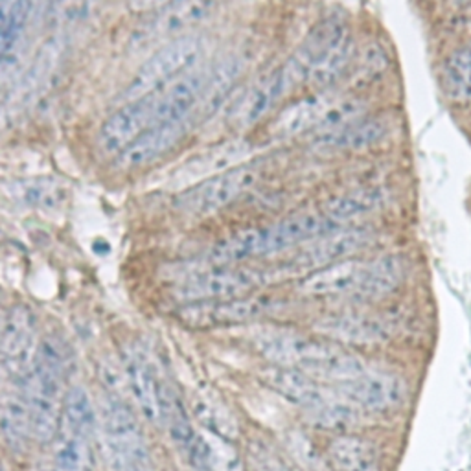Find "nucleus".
I'll use <instances>...</instances> for the list:
<instances>
[{
	"label": "nucleus",
	"instance_id": "obj_30",
	"mask_svg": "<svg viewBox=\"0 0 471 471\" xmlns=\"http://www.w3.org/2000/svg\"><path fill=\"white\" fill-rule=\"evenodd\" d=\"M442 85L455 102H471V46L453 50L444 61Z\"/></svg>",
	"mask_w": 471,
	"mask_h": 471
},
{
	"label": "nucleus",
	"instance_id": "obj_29",
	"mask_svg": "<svg viewBox=\"0 0 471 471\" xmlns=\"http://www.w3.org/2000/svg\"><path fill=\"white\" fill-rule=\"evenodd\" d=\"M328 460L336 471H357L377 462L376 447L357 435H341L328 446Z\"/></svg>",
	"mask_w": 471,
	"mask_h": 471
},
{
	"label": "nucleus",
	"instance_id": "obj_28",
	"mask_svg": "<svg viewBox=\"0 0 471 471\" xmlns=\"http://www.w3.org/2000/svg\"><path fill=\"white\" fill-rule=\"evenodd\" d=\"M385 205V192L379 188H359L332 199L325 206V214L336 223L341 225L350 219L363 217L379 210Z\"/></svg>",
	"mask_w": 471,
	"mask_h": 471
},
{
	"label": "nucleus",
	"instance_id": "obj_11",
	"mask_svg": "<svg viewBox=\"0 0 471 471\" xmlns=\"http://www.w3.org/2000/svg\"><path fill=\"white\" fill-rule=\"evenodd\" d=\"M156 93L122 104L100 127L98 145L105 155H120L155 124Z\"/></svg>",
	"mask_w": 471,
	"mask_h": 471
},
{
	"label": "nucleus",
	"instance_id": "obj_33",
	"mask_svg": "<svg viewBox=\"0 0 471 471\" xmlns=\"http://www.w3.org/2000/svg\"><path fill=\"white\" fill-rule=\"evenodd\" d=\"M89 456V440L59 431L57 438L54 440L55 471H85Z\"/></svg>",
	"mask_w": 471,
	"mask_h": 471
},
{
	"label": "nucleus",
	"instance_id": "obj_3",
	"mask_svg": "<svg viewBox=\"0 0 471 471\" xmlns=\"http://www.w3.org/2000/svg\"><path fill=\"white\" fill-rule=\"evenodd\" d=\"M206 39L197 34H185L156 50L133 75V80L120 96L122 104L144 98L172 85L190 68L199 63Z\"/></svg>",
	"mask_w": 471,
	"mask_h": 471
},
{
	"label": "nucleus",
	"instance_id": "obj_15",
	"mask_svg": "<svg viewBox=\"0 0 471 471\" xmlns=\"http://www.w3.org/2000/svg\"><path fill=\"white\" fill-rule=\"evenodd\" d=\"M186 124H155L145 129L135 142H131L120 155L115 156V168L122 172L142 170L161 159L185 135Z\"/></svg>",
	"mask_w": 471,
	"mask_h": 471
},
{
	"label": "nucleus",
	"instance_id": "obj_18",
	"mask_svg": "<svg viewBox=\"0 0 471 471\" xmlns=\"http://www.w3.org/2000/svg\"><path fill=\"white\" fill-rule=\"evenodd\" d=\"M35 5L32 3H3L0 5V52H3V77L8 82V77L17 70L30 21L34 17Z\"/></svg>",
	"mask_w": 471,
	"mask_h": 471
},
{
	"label": "nucleus",
	"instance_id": "obj_31",
	"mask_svg": "<svg viewBox=\"0 0 471 471\" xmlns=\"http://www.w3.org/2000/svg\"><path fill=\"white\" fill-rule=\"evenodd\" d=\"M354 55H356V43L348 35L334 50H330L328 55L316 68H313V72L307 77V84L313 89H317V93L328 91V87H332L346 72Z\"/></svg>",
	"mask_w": 471,
	"mask_h": 471
},
{
	"label": "nucleus",
	"instance_id": "obj_38",
	"mask_svg": "<svg viewBox=\"0 0 471 471\" xmlns=\"http://www.w3.org/2000/svg\"><path fill=\"white\" fill-rule=\"evenodd\" d=\"M3 471H10V469H8V466H6V464H5V469H3Z\"/></svg>",
	"mask_w": 471,
	"mask_h": 471
},
{
	"label": "nucleus",
	"instance_id": "obj_22",
	"mask_svg": "<svg viewBox=\"0 0 471 471\" xmlns=\"http://www.w3.org/2000/svg\"><path fill=\"white\" fill-rule=\"evenodd\" d=\"M0 429H3L6 446L15 453L23 451L28 440L34 438L28 400L21 388L5 392L3 407H0Z\"/></svg>",
	"mask_w": 471,
	"mask_h": 471
},
{
	"label": "nucleus",
	"instance_id": "obj_25",
	"mask_svg": "<svg viewBox=\"0 0 471 471\" xmlns=\"http://www.w3.org/2000/svg\"><path fill=\"white\" fill-rule=\"evenodd\" d=\"M212 5L205 3H179L163 6L161 12L155 14V17L147 23L145 35L147 39L175 35L190 26H195L208 15Z\"/></svg>",
	"mask_w": 471,
	"mask_h": 471
},
{
	"label": "nucleus",
	"instance_id": "obj_17",
	"mask_svg": "<svg viewBox=\"0 0 471 471\" xmlns=\"http://www.w3.org/2000/svg\"><path fill=\"white\" fill-rule=\"evenodd\" d=\"M262 377L266 385L278 392L284 400L300 407L304 413L321 406L325 400L332 396V392L326 386H323L321 381L313 379L298 368L273 365L262 374Z\"/></svg>",
	"mask_w": 471,
	"mask_h": 471
},
{
	"label": "nucleus",
	"instance_id": "obj_13",
	"mask_svg": "<svg viewBox=\"0 0 471 471\" xmlns=\"http://www.w3.org/2000/svg\"><path fill=\"white\" fill-rule=\"evenodd\" d=\"M208 80V70L194 68L181 75L172 85L163 91H156L155 124H186L190 116L197 113L205 87ZM153 124V125H155Z\"/></svg>",
	"mask_w": 471,
	"mask_h": 471
},
{
	"label": "nucleus",
	"instance_id": "obj_23",
	"mask_svg": "<svg viewBox=\"0 0 471 471\" xmlns=\"http://www.w3.org/2000/svg\"><path fill=\"white\" fill-rule=\"evenodd\" d=\"M242 70H244V61L236 55L226 57L223 63L210 68L206 87H205V93H203L195 116H199L203 120L212 116L221 107V104L226 100V96L230 95L234 84L238 82Z\"/></svg>",
	"mask_w": 471,
	"mask_h": 471
},
{
	"label": "nucleus",
	"instance_id": "obj_6",
	"mask_svg": "<svg viewBox=\"0 0 471 471\" xmlns=\"http://www.w3.org/2000/svg\"><path fill=\"white\" fill-rule=\"evenodd\" d=\"M124 377L142 416L153 426H163L175 396L163 383L151 359L138 346H127L122 356Z\"/></svg>",
	"mask_w": 471,
	"mask_h": 471
},
{
	"label": "nucleus",
	"instance_id": "obj_27",
	"mask_svg": "<svg viewBox=\"0 0 471 471\" xmlns=\"http://www.w3.org/2000/svg\"><path fill=\"white\" fill-rule=\"evenodd\" d=\"M306 418L311 426H316L319 429L339 431L343 435H348V431L361 422V409L356 407L352 402L345 400L341 395H332L321 406L306 411Z\"/></svg>",
	"mask_w": 471,
	"mask_h": 471
},
{
	"label": "nucleus",
	"instance_id": "obj_26",
	"mask_svg": "<svg viewBox=\"0 0 471 471\" xmlns=\"http://www.w3.org/2000/svg\"><path fill=\"white\" fill-rule=\"evenodd\" d=\"M406 278V262L396 255H385L370 260L368 278L361 300H377L390 295Z\"/></svg>",
	"mask_w": 471,
	"mask_h": 471
},
{
	"label": "nucleus",
	"instance_id": "obj_20",
	"mask_svg": "<svg viewBox=\"0 0 471 471\" xmlns=\"http://www.w3.org/2000/svg\"><path fill=\"white\" fill-rule=\"evenodd\" d=\"M336 100L337 96L330 91L304 96L280 111V115L273 120L269 133L278 138H287L304 131H313Z\"/></svg>",
	"mask_w": 471,
	"mask_h": 471
},
{
	"label": "nucleus",
	"instance_id": "obj_32",
	"mask_svg": "<svg viewBox=\"0 0 471 471\" xmlns=\"http://www.w3.org/2000/svg\"><path fill=\"white\" fill-rule=\"evenodd\" d=\"M365 111H366V104L361 98H354V96L337 98L328 107V111L325 113V116L317 124V127L313 129V133H316V138H319V136H326V135L343 131V129L354 125L356 122L363 120Z\"/></svg>",
	"mask_w": 471,
	"mask_h": 471
},
{
	"label": "nucleus",
	"instance_id": "obj_37",
	"mask_svg": "<svg viewBox=\"0 0 471 471\" xmlns=\"http://www.w3.org/2000/svg\"><path fill=\"white\" fill-rule=\"evenodd\" d=\"M357 471H381V467H379V464L376 462V464H370V466L361 467V469H357Z\"/></svg>",
	"mask_w": 471,
	"mask_h": 471
},
{
	"label": "nucleus",
	"instance_id": "obj_12",
	"mask_svg": "<svg viewBox=\"0 0 471 471\" xmlns=\"http://www.w3.org/2000/svg\"><path fill=\"white\" fill-rule=\"evenodd\" d=\"M376 240V232L368 226H352V228H337L321 240L313 242L302 255L296 258V267H326L337 262H345L354 258L365 247L372 246Z\"/></svg>",
	"mask_w": 471,
	"mask_h": 471
},
{
	"label": "nucleus",
	"instance_id": "obj_19",
	"mask_svg": "<svg viewBox=\"0 0 471 471\" xmlns=\"http://www.w3.org/2000/svg\"><path fill=\"white\" fill-rule=\"evenodd\" d=\"M316 330L339 343L356 346H372L390 337L388 325L368 316H332L316 323Z\"/></svg>",
	"mask_w": 471,
	"mask_h": 471
},
{
	"label": "nucleus",
	"instance_id": "obj_34",
	"mask_svg": "<svg viewBox=\"0 0 471 471\" xmlns=\"http://www.w3.org/2000/svg\"><path fill=\"white\" fill-rule=\"evenodd\" d=\"M208 449V471H244L242 458L223 436L203 433Z\"/></svg>",
	"mask_w": 471,
	"mask_h": 471
},
{
	"label": "nucleus",
	"instance_id": "obj_35",
	"mask_svg": "<svg viewBox=\"0 0 471 471\" xmlns=\"http://www.w3.org/2000/svg\"><path fill=\"white\" fill-rule=\"evenodd\" d=\"M59 194L61 190L48 181H26L15 185V195L25 205L32 206H54V203L59 201Z\"/></svg>",
	"mask_w": 471,
	"mask_h": 471
},
{
	"label": "nucleus",
	"instance_id": "obj_4",
	"mask_svg": "<svg viewBox=\"0 0 471 471\" xmlns=\"http://www.w3.org/2000/svg\"><path fill=\"white\" fill-rule=\"evenodd\" d=\"M278 275V271L258 267H206L183 278L175 286L174 296L185 304L240 298L275 282Z\"/></svg>",
	"mask_w": 471,
	"mask_h": 471
},
{
	"label": "nucleus",
	"instance_id": "obj_2",
	"mask_svg": "<svg viewBox=\"0 0 471 471\" xmlns=\"http://www.w3.org/2000/svg\"><path fill=\"white\" fill-rule=\"evenodd\" d=\"M98 416L113 471H155L145 436L122 395L105 392L98 404Z\"/></svg>",
	"mask_w": 471,
	"mask_h": 471
},
{
	"label": "nucleus",
	"instance_id": "obj_36",
	"mask_svg": "<svg viewBox=\"0 0 471 471\" xmlns=\"http://www.w3.org/2000/svg\"><path fill=\"white\" fill-rule=\"evenodd\" d=\"M256 469L258 471H289L280 460L275 456H256Z\"/></svg>",
	"mask_w": 471,
	"mask_h": 471
},
{
	"label": "nucleus",
	"instance_id": "obj_16",
	"mask_svg": "<svg viewBox=\"0 0 471 471\" xmlns=\"http://www.w3.org/2000/svg\"><path fill=\"white\" fill-rule=\"evenodd\" d=\"M293 87L289 85L286 74L282 68H276L267 77H262L256 82L234 107V113L230 116L232 125L238 129H247L260 122L264 116L269 115V111L280 104Z\"/></svg>",
	"mask_w": 471,
	"mask_h": 471
},
{
	"label": "nucleus",
	"instance_id": "obj_14",
	"mask_svg": "<svg viewBox=\"0 0 471 471\" xmlns=\"http://www.w3.org/2000/svg\"><path fill=\"white\" fill-rule=\"evenodd\" d=\"M370 260L350 258L317 271H311L300 289L313 296H356L359 298L368 278Z\"/></svg>",
	"mask_w": 471,
	"mask_h": 471
},
{
	"label": "nucleus",
	"instance_id": "obj_8",
	"mask_svg": "<svg viewBox=\"0 0 471 471\" xmlns=\"http://www.w3.org/2000/svg\"><path fill=\"white\" fill-rule=\"evenodd\" d=\"M255 144L244 138H234L217 145H212L201 153H197L185 165H181L172 179L170 185L177 192H185L203 181L226 174L230 170L240 168L247 165L246 161L251 159L255 153Z\"/></svg>",
	"mask_w": 471,
	"mask_h": 471
},
{
	"label": "nucleus",
	"instance_id": "obj_10",
	"mask_svg": "<svg viewBox=\"0 0 471 471\" xmlns=\"http://www.w3.org/2000/svg\"><path fill=\"white\" fill-rule=\"evenodd\" d=\"M339 395L361 411L383 413L400 407L407 398L406 381L390 372L368 368L359 377L337 386Z\"/></svg>",
	"mask_w": 471,
	"mask_h": 471
},
{
	"label": "nucleus",
	"instance_id": "obj_24",
	"mask_svg": "<svg viewBox=\"0 0 471 471\" xmlns=\"http://www.w3.org/2000/svg\"><path fill=\"white\" fill-rule=\"evenodd\" d=\"M388 122L385 118H363L354 125L337 131L334 135L316 138V145L321 149H334V151H354V149H366L383 140L388 133Z\"/></svg>",
	"mask_w": 471,
	"mask_h": 471
},
{
	"label": "nucleus",
	"instance_id": "obj_1",
	"mask_svg": "<svg viewBox=\"0 0 471 471\" xmlns=\"http://www.w3.org/2000/svg\"><path fill=\"white\" fill-rule=\"evenodd\" d=\"M255 343L273 365L298 368L321 383L330 381L339 386L368 370L361 357L345 348L289 330H266L255 337Z\"/></svg>",
	"mask_w": 471,
	"mask_h": 471
},
{
	"label": "nucleus",
	"instance_id": "obj_9",
	"mask_svg": "<svg viewBox=\"0 0 471 471\" xmlns=\"http://www.w3.org/2000/svg\"><path fill=\"white\" fill-rule=\"evenodd\" d=\"M276 307L278 302L271 296L247 295L230 300L186 304L179 311V319L188 326H228L256 321Z\"/></svg>",
	"mask_w": 471,
	"mask_h": 471
},
{
	"label": "nucleus",
	"instance_id": "obj_21",
	"mask_svg": "<svg viewBox=\"0 0 471 471\" xmlns=\"http://www.w3.org/2000/svg\"><path fill=\"white\" fill-rule=\"evenodd\" d=\"M98 427H100L98 406H95L89 392L80 385L66 388L59 431L91 442Z\"/></svg>",
	"mask_w": 471,
	"mask_h": 471
},
{
	"label": "nucleus",
	"instance_id": "obj_7",
	"mask_svg": "<svg viewBox=\"0 0 471 471\" xmlns=\"http://www.w3.org/2000/svg\"><path fill=\"white\" fill-rule=\"evenodd\" d=\"M39 345L34 311L23 304L6 309L0 341L5 376L23 386L35 365Z\"/></svg>",
	"mask_w": 471,
	"mask_h": 471
},
{
	"label": "nucleus",
	"instance_id": "obj_5",
	"mask_svg": "<svg viewBox=\"0 0 471 471\" xmlns=\"http://www.w3.org/2000/svg\"><path fill=\"white\" fill-rule=\"evenodd\" d=\"M260 179V172L244 165L208 181H203L185 192H179L174 206L177 212L188 217H205L226 208L236 199L249 192Z\"/></svg>",
	"mask_w": 471,
	"mask_h": 471
}]
</instances>
